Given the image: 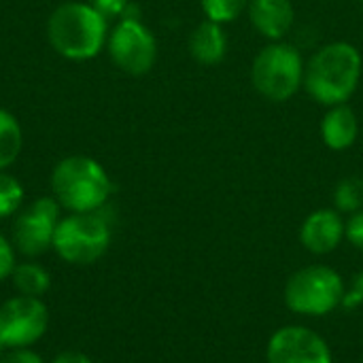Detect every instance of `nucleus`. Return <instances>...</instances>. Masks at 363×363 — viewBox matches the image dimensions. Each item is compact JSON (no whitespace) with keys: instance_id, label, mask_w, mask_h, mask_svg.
I'll use <instances>...</instances> for the list:
<instances>
[{"instance_id":"14","label":"nucleus","mask_w":363,"mask_h":363,"mask_svg":"<svg viewBox=\"0 0 363 363\" xmlns=\"http://www.w3.org/2000/svg\"><path fill=\"white\" fill-rule=\"evenodd\" d=\"M189 53L196 62L204 66L219 64L228 53V36L221 23L211 19L202 21L189 36Z\"/></svg>"},{"instance_id":"15","label":"nucleus","mask_w":363,"mask_h":363,"mask_svg":"<svg viewBox=\"0 0 363 363\" xmlns=\"http://www.w3.org/2000/svg\"><path fill=\"white\" fill-rule=\"evenodd\" d=\"M23 147V132L17 121V117L0 108V170H6L9 166L15 164Z\"/></svg>"},{"instance_id":"20","label":"nucleus","mask_w":363,"mask_h":363,"mask_svg":"<svg viewBox=\"0 0 363 363\" xmlns=\"http://www.w3.org/2000/svg\"><path fill=\"white\" fill-rule=\"evenodd\" d=\"M15 270V247L0 234V281L9 279Z\"/></svg>"},{"instance_id":"8","label":"nucleus","mask_w":363,"mask_h":363,"mask_svg":"<svg viewBox=\"0 0 363 363\" xmlns=\"http://www.w3.org/2000/svg\"><path fill=\"white\" fill-rule=\"evenodd\" d=\"M49 325V311L38 298H11L0 306V342L4 349H28Z\"/></svg>"},{"instance_id":"26","label":"nucleus","mask_w":363,"mask_h":363,"mask_svg":"<svg viewBox=\"0 0 363 363\" xmlns=\"http://www.w3.org/2000/svg\"><path fill=\"white\" fill-rule=\"evenodd\" d=\"M2 349H4V347H2V342H0V357H2Z\"/></svg>"},{"instance_id":"10","label":"nucleus","mask_w":363,"mask_h":363,"mask_svg":"<svg viewBox=\"0 0 363 363\" xmlns=\"http://www.w3.org/2000/svg\"><path fill=\"white\" fill-rule=\"evenodd\" d=\"M268 363H334L323 336L306 325H283L266 345Z\"/></svg>"},{"instance_id":"19","label":"nucleus","mask_w":363,"mask_h":363,"mask_svg":"<svg viewBox=\"0 0 363 363\" xmlns=\"http://www.w3.org/2000/svg\"><path fill=\"white\" fill-rule=\"evenodd\" d=\"M21 202H23L21 183L13 174L0 170V219L15 215L19 211Z\"/></svg>"},{"instance_id":"2","label":"nucleus","mask_w":363,"mask_h":363,"mask_svg":"<svg viewBox=\"0 0 363 363\" xmlns=\"http://www.w3.org/2000/svg\"><path fill=\"white\" fill-rule=\"evenodd\" d=\"M362 66L355 45L345 40L323 45L304 66V87L323 106L345 104L359 85Z\"/></svg>"},{"instance_id":"13","label":"nucleus","mask_w":363,"mask_h":363,"mask_svg":"<svg viewBox=\"0 0 363 363\" xmlns=\"http://www.w3.org/2000/svg\"><path fill=\"white\" fill-rule=\"evenodd\" d=\"M357 134H359V121L355 111L347 102L330 106V111L321 121V138L325 147H330L332 151H345L357 140Z\"/></svg>"},{"instance_id":"21","label":"nucleus","mask_w":363,"mask_h":363,"mask_svg":"<svg viewBox=\"0 0 363 363\" xmlns=\"http://www.w3.org/2000/svg\"><path fill=\"white\" fill-rule=\"evenodd\" d=\"M89 4L104 17H123L130 9V0H89Z\"/></svg>"},{"instance_id":"18","label":"nucleus","mask_w":363,"mask_h":363,"mask_svg":"<svg viewBox=\"0 0 363 363\" xmlns=\"http://www.w3.org/2000/svg\"><path fill=\"white\" fill-rule=\"evenodd\" d=\"M249 6V0H202V11L206 19L215 23H230L236 21L245 9Z\"/></svg>"},{"instance_id":"17","label":"nucleus","mask_w":363,"mask_h":363,"mask_svg":"<svg viewBox=\"0 0 363 363\" xmlns=\"http://www.w3.org/2000/svg\"><path fill=\"white\" fill-rule=\"evenodd\" d=\"M334 204L338 213H359L363 208V179L359 177H347L336 185L334 191Z\"/></svg>"},{"instance_id":"23","label":"nucleus","mask_w":363,"mask_h":363,"mask_svg":"<svg viewBox=\"0 0 363 363\" xmlns=\"http://www.w3.org/2000/svg\"><path fill=\"white\" fill-rule=\"evenodd\" d=\"M0 363H45L43 357L30 349H11V353L2 355Z\"/></svg>"},{"instance_id":"22","label":"nucleus","mask_w":363,"mask_h":363,"mask_svg":"<svg viewBox=\"0 0 363 363\" xmlns=\"http://www.w3.org/2000/svg\"><path fill=\"white\" fill-rule=\"evenodd\" d=\"M347 240H349L355 249L363 251V211L353 213L351 219L347 221Z\"/></svg>"},{"instance_id":"5","label":"nucleus","mask_w":363,"mask_h":363,"mask_svg":"<svg viewBox=\"0 0 363 363\" xmlns=\"http://www.w3.org/2000/svg\"><path fill=\"white\" fill-rule=\"evenodd\" d=\"M70 213L60 219L53 236L55 253L74 266H87L100 259L111 245V221L102 213Z\"/></svg>"},{"instance_id":"7","label":"nucleus","mask_w":363,"mask_h":363,"mask_svg":"<svg viewBox=\"0 0 363 363\" xmlns=\"http://www.w3.org/2000/svg\"><path fill=\"white\" fill-rule=\"evenodd\" d=\"M106 49L113 64L134 77L147 74L157 60V43L153 32L138 19L123 15L113 30H108Z\"/></svg>"},{"instance_id":"4","label":"nucleus","mask_w":363,"mask_h":363,"mask_svg":"<svg viewBox=\"0 0 363 363\" xmlns=\"http://www.w3.org/2000/svg\"><path fill=\"white\" fill-rule=\"evenodd\" d=\"M345 296V279L323 264L300 268L285 283V304L302 317H325L342 306Z\"/></svg>"},{"instance_id":"11","label":"nucleus","mask_w":363,"mask_h":363,"mask_svg":"<svg viewBox=\"0 0 363 363\" xmlns=\"http://www.w3.org/2000/svg\"><path fill=\"white\" fill-rule=\"evenodd\" d=\"M347 238V223L338 211L319 208L311 213L300 228V242L313 255L334 253Z\"/></svg>"},{"instance_id":"28","label":"nucleus","mask_w":363,"mask_h":363,"mask_svg":"<svg viewBox=\"0 0 363 363\" xmlns=\"http://www.w3.org/2000/svg\"><path fill=\"white\" fill-rule=\"evenodd\" d=\"M362 363H363V359H362Z\"/></svg>"},{"instance_id":"12","label":"nucleus","mask_w":363,"mask_h":363,"mask_svg":"<svg viewBox=\"0 0 363 363\" xmlns=\"http://www.w3.org/2000/svg\"><path fill=\"white\" fill-rule=\"evenodd\" d=\"M247 9L253 28L272 40H281L296 19L291 0H249Z\"/></svg>"},{"instance_id":"16","label":"nucleus","mask_w":363,"mask_h":363,"mask_svg":"<svg viewBox=\"0 0 363 363\" xmlns=\"http://www.w3.org/2000/svg\"><path fill=\"white\" fill-rule=\"evenodd\" d=\"M11 279H13V285L19 291V296H28V298H40L51 285L49 272L38 264L15 266Z\"/></svg>"},{"instance_id":"27","label":"nucleus","mask_w":363,"mask_h":363,"mask_svg":"<svg viewBox=\"0 0 363 363\" xmlns=\"http://www.w3.org/2000/svg\"><path fill=\"white\" fill-rule=\"evenodd\" d=\"M359 2H362V4H363V0H359Z\"/></svg>"},{"instance_id":"25","label":"nucleus","mask_w":363,"mask_h":363,"mask_svg":"<svg viewBox=\"0 0 363 363\" xmlns=\"http://www.w3.org/2000/svg\"><path fill=\"white\" fill-rule=\"evenodd\" d=\"M51 363H91L89 357H85L83 353H74V351H70V353H62V355H57L55 359Z\"/></svg>"},{"instance_id":"3","label":"nucleus","mask_w":363,"mask_h":363,"mask_svg":"<svg viewBox=\"0 0 363 363\" xmlns=\"http://www.w3.org/2000/svg\"><path fill=\"white\" fill-rule=\"evenodd\" d=\"M51 191L68 213H96L106 206L115 185L100 162L89 155H68L51 172Z\"/></svg>"},{"instance_id":"1","label":"nucleus","mask_w":363,"mask_h":363,"mask_svg":"<svg viewBox=\"0 0 363 363\" xmlns=\"http://www.w3.org/2000/svg\"><path fill=\"white\" fill-rule=\"evenodd\" d=\"M47 38L57 55L70 62L94 60L106 47L108 17L89 2L68 0L49 15Z\"/></svg>"},{"instance_id":"9","label":"nucleus","mask_w":363,"mask_h":363,"mask_svg":"<svg viewBox=\"0 0 363 363\" xmlns=\"http://www.w3.org/2000/svg\"><path fill=\"white\" fill-rule=\"evenodd\" d=\"M62 206L51 196L34 200L28 208H23L13 223V247L28 255H43L49 247H53L55 228L62 219Z\"/></svg>"},{"instance_id":"24","label":"nucleus","mask_w":363,"mask_h":363,"mask_svg":"<svg viewBox=\"0 0 363 363\" xmlns=\"http://www.w3.org/2000/svg\"><path fill=\"white\" fill-rule=\"evenodd\" d=\"M363 304V270L353 279V287L347 291L345 300H342V306L345 308H357Z\"/></svg>"},{"instance_id":"6","label":"nucleus","mask_w":363,"mask_h":363,"mask_svg":"<svg viewBox=\"0 0 363 363\" xmlns=\"http://www.w3.org/2000/svg\"><path fill=\"white\" fill-rule=\"evenodd\" d=\"M251 81L257 94L272 102L294 98L304 83V62L300 51L281 40L264 47L253 60Z\"/></svg>"}]
</instances>
